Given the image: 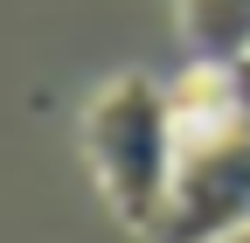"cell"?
I'll list each match as a JSON object with an SVG mask.
<instances>
[{"instance_id":"6da1fadb","label":"cell","mask_w":250,"mask_h":243,"mask_svg":"<svg viewBox=\"0 0 250 243\" xmlns=\"http://www.w3.org/2000/svg\"><path fill=\"white\" fill-rule=\"evenodd\" d=\"M83 153H90V174H98L111 216L125 229L153 236V223L174 195V174H181V125H174L167 83L111 77L83 104Z\"/></svg>"},{"instance_id":"7a4b0ae2","label":"cell","mask_w":250,"mask_h":243,"mask_svg":"<svg viewBox=\"0 0 250 243\" xmlns=\"http://www.w3.org/2000/svg\"><path fill=\"white\" fill-rule=\"evenodd\" d=\"M250 229V118L181 146L174 195L146 243H229Z\"/></svg>"},{"instance_id":"3957f363","label":"cell","mask_w":250,"mask_h":243,"mask_svg":"<svg viewBox=\"0 0 250 243\" xmlns=\"http://www.w3.org/2000/svg\"><path fill=\"white\" fill-rule=\"evenodd\" d=\"M181 28L195 63H243L250 56V0H181Z\"/></svg>"},{"instance_id":"277c9868","label":"cell","mask_w":250,"mask_h":243,"mask_svg":"<svg viewBox=\"0 0 250 243\" xmlns=\"http://www.w3.org/2000/svg\"><path fill=\"white\" fill-rule=\"evenodd\" d=\"M236 70V104H243V118H250V56H243V63H229Z\"/></svg>"}]
</instances>
